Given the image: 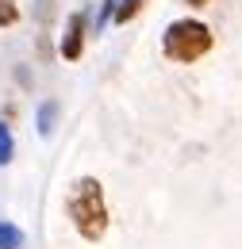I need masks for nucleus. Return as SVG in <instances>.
<instances>
[{
    "instance_id": "obj_1",
    "label": "nucleus",
    "mask_w": 242,
    "mask_h": 249,
    "mask_svg": "<svg viewBox=\"0 0 242 249\" xmlns=\"http://www.w3.org/2000/svg\"><path fill=\"white\" fill-rule=\"evenodd\" d=\"M65 211H69V222H73V230L81 234V238H89V242H100L104 234H108V199H104V188L96 177H81L77 184L69 188V199H65Z\"/></svg>"
},
{
    "instance_id": "obj_2",
    "label": "nucleus",
    "mask_w": 242,
    "mask_h": 249,
    "mask_svg": "<svg viewBox=\"0 0 242 249\" xmlns=\"http://www.w3.org/2000/svg\"><path fill=\"white\" fill-rule=\"evenodd\" d=\"M212 46H215L212 27H208L204 19H192V16L173 19V23L165 27V35H161V54H165L169 62H177V65L200 62Z\"/></svg>"
},
{
    "instance_id": "obj_3",
    "label": "nucleus",
    "mask_w": 242,
    "mask_h": 249,
    "mask_svg": "<svg viewBox=\"0 0 242 249\" xmlns=\"http://www.w3.org/2000/svg\"><path fill=\"white\" fill-rule=\"evenodd\" d=\"M81 54H85V12H73L65 23V38H61V58L81 62Z\"/></svg>"
},
{
    "instance_id": "obj_4",
    "label": "nucleus",
    "mask_w": 242,
    "mask_h": 249,
    "mask_svg": "<svg viewBox=\"0 0 242 249\" xmlns=\"http://www.w3.org/2000/svg\"><path fill=\"white\" fill-rule=\"evenodd\" d=\"M0 249H23V230L12 222H0Z\"/></svg>"
},
{
    "instance_id": "obj_5",
    "label": "nucleus",
    "mask_w": 242,
    "mask_h": 249,
    "mask_svg": "<svg viewBox=\"0 0 242 249\" xmlns=\"http://www.w3.org/2000/svg\"><path fill=\"white\" fill-rule=\"evenodd\" d=\"M142 4H146V0H120V4H116V16H112V19H116V23H131V19H135V16L142 12Z\"/></svg>"
},
{
    "instance_id": "obj_6",
    "label": "nucleus",
    "mask_w": 242,
    "mask_h": 249,
    "mask_svg": "<svg viewBox=\"0 0 242 249\" xmlns=\"http://www.w3.org/2000/svg\"><path fill=\"white\" fill-rule=\"evenodd\" d=\"M20 23V4L16 0H0V27H12Z\"/></svg>"
},
{
    "instance_id": "obj_7",
    "label": "nucleus",
    "mask_w": 242,
    "mask_h": 249,
    "mask_svg": "<svg viewBox=\"0 0 242 249\" xmlns=\"http://www.w3.org/2000/svg\"><path fill=\"white\" fill-rule=\"evenodd\" d=\"M12 161V130L8 123H0V165H8Z\"/></svg>"
},
{
    "instance_id": "obj_8",
    "label": "nucleus",
    "mask_w": 242,
    "mask_h": 249,
    "mask_svg": "<svg viewBox=\"0 0 242 249\" xmlns=\"http://www.w3.org/2000/svg\"><path fill=\"white\" fill-rule=\"evenodd\" d=\"M116 4H120V0H104V8H100V27H104V23L116 16Z\"/></svg>"
},
{
    "instance_id": "obj_9",
    "label": "nucleus",
    "mask_w": 242,
    "mask_h": 249,
    "mask_svg": "<svg viewBox=\"0 0 242 249\" xmlns=\"http://www.w3.org/2000/svg\"><path fill=\"white\" fill-rule=\"evenodd\" d=\"M184 4H188V8H204L208 0H184Z\"/></svg>"
}]
</instances>
